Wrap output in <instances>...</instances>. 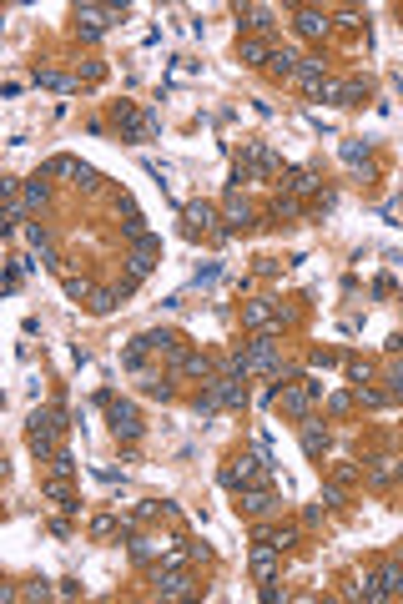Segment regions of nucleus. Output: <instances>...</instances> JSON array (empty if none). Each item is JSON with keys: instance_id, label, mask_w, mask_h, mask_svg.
Returning <instances> with one entry per match:
<instances>
[{"instance_id": "1", "label": "nucleus", "mask_w": 403, "mask_h": 604, "mask_svg": "<svg viewBox=\"0 0 403 604\" xmlns=\"http://www.w3.org/2000/svg\"><path fill=\"white\" fill-rule=\"evenodd\" d=\"M157 599H192L197 585H192V574H182V569H157Z\"/></svg>"}, {"instance_id": "2", "label": "nucleus", "mask_w": 403, "mask_h": 604, "mask_svg": "<svg viewBox=\"0 0 403 604\" xmlns=\"http://www.w3.org/2000/svg\"><path fill=\"white\" fill-rule=\"evenodd\" d=\"M323 393V383H298V388H283V408L292 418H308V408H313V398Z\"/></svg>"}, {"instance_id": "3", "label": "nucleus", "mask_w": 403, "mask_h": 604, "mask_svg": "<svg viewBox=\"0 0 403 604\" xmlns=\"http://www.w3.org/2000/svg\"><path fill=\"white\" fill-rule=\"evenodd\" d=\"M222 484H227V488H252V484H262V459H237V463L222 473Z\"/></svg>"}, {"instance_id": "4", "label": "nucleus", "mask_w": 403, "mask_h": 604, "mask_svg": "<svg viewBox=\"0 0 403 604\" xmlns=\"http://www.w3.org/2000/svg\"><path fill=\"white\" fill-rule=\"evenodd\" d=\"M106 26H111L106 6H76V31H81V40H96Z\"/></svg>"}, {"instance_id": "5", "label": "nucleus", "mask_w": 403, "mask_h": 604, "mask_svg": "<svg viewBox=\"0 0 403 604\" xmlns=\"http://www.w3.org/2000/svg\"><path fill=\"white\" fill-rule=\"evenodd\" d=\"M106 413H111L116 438H136V434H141V418H136V408H132V403H106Z\"/></svg>"}, {"instance_id": "6", "label": "nucleus", "mask_w": 403, "mask_h": 604, "mask_svg": "<svg viewBox=\"0 0 403 604\" xmlns=\"http://www.w3.org/2000/svg\"><path fill=\"white\" fill-rule=\"evenodd\" d=\"M242 166H252V171H262V177H272V171H278V157H272L262 141H242Z\"/></svg>"}, {"instance_id": "7", "label": "nucleus", "mask_w": 403, "mask_h": 604, "mask_svg": "<svg viewBox=\"0 0 403 604\" xmlns=\"http://www.w3.org/2000/svg\"><path fill=\"white\" fill-rule=\"evenodd\" d=\"M157 247H161L157 237H146V242H136V252L126 257V262H132V277H146V272L157 267Z\"/></svg>"}, {"instance_id": "8", "label": "nucleus", "mask_w": 403, "mask_h": 604, "mask_svg": "<svg viewBox=\"0 0 403 604\" xmlns=\"http://www.w3.org/2000/svg\"><path fill=\"white\" fill-rule=\"evenodd\" d=\"M182 217H187V237H197V232H212L217 212H212L207 202H192V207H182Z\"/></svg>"}, {"instance_id": "9", "label": "nucleus", "mask_w": 403, "mask_h": 604, "mask_svg": "<svg viewBox=\"0 0 403 604\" xmlns=\"http://www.w3.org/2000/svg\"><path fill=\"white\" fill-rule=\"evenodd\" d=\"M237 20H242L247 31H272L278 10H272V6H237Z\"/></svg>"}, {"instance_id": "10", "label": "nucleus", "mask_w": 403, "mask_h": 604, "mask_svg": "<svg viewBox=\"0 0 403 604\" xmlns=\"http://www.w3.org/2000/svg\"><path fill=\"white\" fill-rule=\"evenodd\" d=\"M242 509H247V514H272V509H278V493L252 484V488H242Z\"/></svg>"}, {"instance_id": "11", "label": "nucleus", "mask_w": 403, "mask_h": 604, "mask_svg": "<svg viewBox=\"0 0 403 604\" xmlns=\"http://www.w3.org/2000/svg\"><path fill=\"white\" fill-rule=\"evenodd\" d=\"M172 373H187V378H212V363L202 353H177L172 358Z\"/></svg>"}, {"instance_id": "12", "label": "nucleus", "mask_w": 403, "mask_h": 604, "mask_svg": "<svg viewBox=\"0 0 403 604\" xmlns=\"http://www.w3.org/2000/svg\"><path fill=\"white\" fill-rule=\"evenodd\" d=\"M292 81L303 86V91H323V61H298V71H292Z\"/></svg>"}, {"instance_id": "13", "label": "nucleus", "mask_w": 403, "mask_h": 604, "mask_svg": "<svg viewBox=\"0 0 403 604\" xmlns=\"http://www.w3.org/2000/svg\"><path fill=\"white\" fill-rule=\"evenodd\" d=\"M292 197H308V191H317L323 182H317V171H308V166H298V171H287V182H283Z\"/></svg>"}, {"instance_id": "14", "label": "nucleus", "mask_w": 403, "mask_h": 604, "mask_svg": "<svg viewBox=\"0 0 403 604\" xmlns=\"http://www.w3.org/2000/svg\"><path fill=\"white\" fill-rule=\"evenodd\" d=\"M272 554H278V549H272L267 539L252 549V574H258V579H272V569H278V559H272Z\"/></svg>"}, {"instance_id": "15", "label": "nucleus", "mask_w": 403, "mask_h": 604, "mask_svg": "<svg viewBox=\"0 0 403 604\" xmlns=\"http://www.w3.org/2000/svg\"><path fill=\"white\" fill-rule=\"evenodd\" d=\"M242 322H247V328H272V308H267V302H247V308H242Z\"/></svg>"}, {"instance_id": "16", "label": "nucleus", "mask_w": 403, "mask_h": 604, "mask_svg": "<svg viewBox=\"0 0 403 604\" xmlns=\"http://www.w3.org/2000/svg\"><path fill=\"white\" fill-rule=\"evenodd\" d=\"M298 31H303V35H323V31H328V15H323V10H313V6L298 10Z\"/></svg>"}, {"instance_id": "17", "label": "nucleus", "mask_w": 403, "mask_h": 604, "mask_svg": "<svg viewBox=\"0 0 403 604\" xmlns=\"http://www.w3.org/2000/svg\"><path fill=\"white\" fill-rule=\"evenodd\" d=\"M303 453H308V459H317V453H328V434H323L317 423H308V428H303Z\"/></svg>"}, {"instance_id": "18", "label": "nucleus", "mask_w": 403, "mask_h": 604, "mask_svg": "<svg viewBox=\"0 0 403 604\" xmlns=\"http://www.w3.org/2000/svg\"><path fill=\"white\" fill-rule=\"evenodd\" d=\"M35 86H51V91H76V76H61V71H35Z\"/></svg>"}, {"instance_id": "19", "label": "nucleus", "mask_w": 403, "mask_h": 604, "mask_svg": "<svg viewBox=\"0 0 403 604\" xmlns=\"http://www.w3.org/2000/svg\"><path fill=\"white\" fill-rule=\"evenodd\" d=\"M298 61H303V56H292V51H278V56H272V61H267V71H272V76H283V81H287L292 71H298Z\"/></svg>"}, {"instance_id": "20", "label": "nucleus", "mask_w": 403, "mask_h": 604, "mask_svg": "<svg viewBox=\"0 0 403 604\" xmlns=\"http://www.w3.org/2000/svg\"><path fill=\"white\" fill-rule=\"evenodd\" d=\"M258 539H267V544L283 554V549H292V544H298V529H262Z\"/></svg>"}, {"instance_id": "21", "label": "nucleus", "mask_w": 403, "mask_h": 604, "mask_svg": "<svg viewBox=\"0 0 403 604\" xmlns=\"http://www.w3.org/2000/svg\"><path fill=\"white\" fill-rule=\"evenodd\" d=\"M247 222H252V207H247V202H237V197H232V202H227V227H232V232H242Z\"/></svg>"}, {"instance_id": "22", "label": "nucleus", "mask_w": 403, "mask_h": 604, "mask_svg": "<svg viewBox=\"0 0 403 604\" xmlns=\"http://www.w3.org/2000/svg\"><path fill=\"white\" fill-rule=\"evenodd\" d=\"M46 197H51V186L35 177V182H26V197H20V202H26V207H46Z\"/></svg>"}, {"instance_id": "23", "label": "nucleus", "mask_w": 403, "mask_h": 604, "mask_svg": "<svg viewBox=\"0 0 403 604\" xmlns=\"http://www.w3.org/2000/svg\"><path fill=\"white\" fill-rule=\"evenodd\" d=\"M66 297L71 302H86V297H96V287L86 283V277H66Z\"/></svg>"}, {"instance_id": "24", "label": "nucleus", "mask_w": 403, "mask_h": 604, "mask_svg": "<svg viewBox=\"0 0 403 604\" xmlns=\"http://www.w3.org/2000/svg\"><path fill=\"white\" fill-rule=\"evenodd\" d=\"M242 61H247V66H262V61H272V56H267L262 40H242Z\"/></svg>"}, {"instance_id": "25", "label": "nucleus", "mask_w": 403, "mask_h": 604, "mask_svg": "<svg viewBox=\"0 0 403 604\" xmlns=\"http://www.w3.org/2000/svg\"><path fill=\"white\" fill-rule=\"evenodd\" d=\"M116 302H121V292H116V287H96V297H91V308H96V312H111Z\"/></svg>"}, {"instance_id": "26", "label": "nucleus", "mask_w": 403, "mask_h": 604, "mask_svg": "<svg viewBox=\"0 0 403 604\" xmlns=\"http://www.w3.org/2000/svg\"><path fill=\"white\" fill-rule=\"evenodd\" d=\"M116 529H121V519H111V514H96V519H91V534L96 539H111Z\"/></svg>"}, {"instance_id": "27", "label": "nucleus", "mask_w": 403, "mask_h": 604, "mask_svg": "<svg viewBox=\"0 0 403 604\" xmlns=\"http://www.w3.org/2000/svg\"><path fill=\"white\" fill-rule=\"evenodd\" d=\"M358 403H363V408H384L388 393H378V388H363V383H358Z\"/></svg>"}, {"instance_id": "28", "label": "nucleus", "mask_w": 403, "mask_h": 604, "mask_svg": "<svg viewBox=\"0 0 403 604\" xmlns=\"http://www.w3.org/2000/svg\"><path fill=\"white\" fill-rule=\"evenodd\" d=\"M368 479H373V484H393V479H398V468H393L388 459H378V463H373V473H368Z\"/></svg>"}, {"instance_id": "29", "label": "nucleus", "mask_w": 403, "mask_h": 604, "mask_svg": "<svg viewBox=\"0 0 403 604\" xmlns=\"http://www.w3.org/2000/svg\"><path fill=\"white\" fill-rule=\"evenodd\" d=\"M71 468H76V459H71V453H66V448H61V453H56V459H51V473H56V479H66V473H71Z\"/></svg>"}, {"instance_id": "30", "label": "nucleus", "mask_w": 403, "mask_h": 604, "mask_svg": "<svg viewBox=\"0 0 403 604\" xmlns=\"http://www.w3.org/2000/svg\"><path fill=\"white\" fill-rule=\"evenodd\" d=\"M76 166H81V161H71V157H56L46 171H51V177H76Z\"/></svg>"}, {"instance_id": "31", "label": "nucleus", "mask_w": 403, "mask_h": 604, "mask_svg": "<svg viewBox=\"0 0 403 604\" xmlns=\"http://www.w3.org/2000/svg\"><path fill=\"white\" fill-rule=\"evenodd\" d=\"M317 504H323V509H338V504H343V488H338V484H328L323 493H317Z\"/></svg>"}, {"instance_id": "32", "label": "nucleus", "mask_w": 403, "mask_h": 604, "mask_svg": "<svg viewBox=\"0 0 403 604\" xmlns=\"http://www.w3.org/2000/svg\"><path fill=\"white\" fill-rule=\"evenodd\" d=\"M272 212H278V217H298L303 202H298V197H278V207H272Z\"/></svg>"}, {"instance_id": "33", "label": "nucleus", "mask_w": 403, "mask_h": 604, "mask_svg": "<svg viewBox=\"0 0 403 604\" xmlns=\"http://www.w3.org/2000/svg\"><path fill=\"white\" fill-rule=\"evenodd\" d=\"M141 353H146V348H141V342H132V348H126V353H121V363H126V368H141Z\"/></svg>"}, {"instance_id": "34", "label": "nucleus", "mask_w": 403, "mask_h": 604, "mask_svg": "<svg viewBox=\"0 0 403 604\" xmlns=\"http://www.w3.org/2000/svg\"><path fill=\"white\" fill-rule=\"evenodd\" d=\"M146 393H152V398H161V403H166V398H172V383H157V378H152V383H146Z\"/></svg>"}, {"instance_id": "35", "label": "nucleus", "mask_w": 403, "mask_h": 604, "mask_svg": "<svg viewBox=\"0 0 403 604\" xmlns=\"http://www.w3.org/2000/svg\"><path fill=\"white\" fill-rule=\"evenodd\" d=\"M328 408H333V413H348V408H353V398H348V393H333V398H328Z\"/></svg>"}, {"instance_id": "36", "label": "nucleus", "mask_w": 403, "mask_h": 604, "mask_svg": "<svg viewBox=\"0 0 403 604\" xmlns=\"http://www.w3.org/2000/svg\"><path fill=\"white\" fill-rule=\"evenodd\" d=\"M20 599H51V589H46V585H26V589H20Z\"/></svg>"}, {"instance_id": "37", "label": "nucleus", "mask_w": 403, "mask_h": 604, "mask_svg": "<svg viewBox=\"0 0 403 604\" xmlns=\"http://www.w3.org/2000/svg\"><path fill=\"white\" fill-rule=\"evenodd\" d=\"M343 157H348V161H363V157H368V146H358V141H348V146H343Z\"/></svg>"}, {"instance_id": "38", "label": "nucleus", "mask_w": 403, "mask_h": 604, "mask_svg": "<svg viewBox=\"0 0 403 604\" xmlns=\"http://www.w3.org/2000/svg\"><path fill=\"white\" fill-rule=\"evenodd\" d=\"M393 398H403V358L393 363Z\"/></svg>"}]
</instances>
